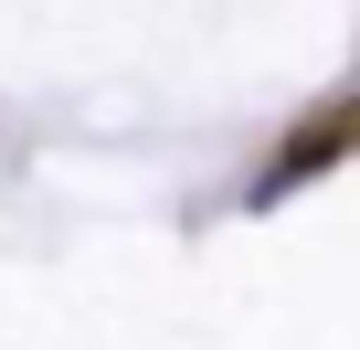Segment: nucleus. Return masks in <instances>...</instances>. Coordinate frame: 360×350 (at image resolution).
<instances>
[{
	"label": "nucleus",
	"instance_id": "1",
	"mask_svg": "<svg viewBox=\"0 0 360 350\" xmlns=\"http://www.w3.org/2000/svg\"><path fill=\"white\" fill-rule=\"evenodd\" d=\"M349 138H360V106H349V96H328V106H318V117H307V127H297V138H286V149L265 159V181H255V202H276V192L318 181V170H339V149H349Z\"/></svg>",
	"mask_w": 360,
	"mask_h": 350
}]
</instances>
